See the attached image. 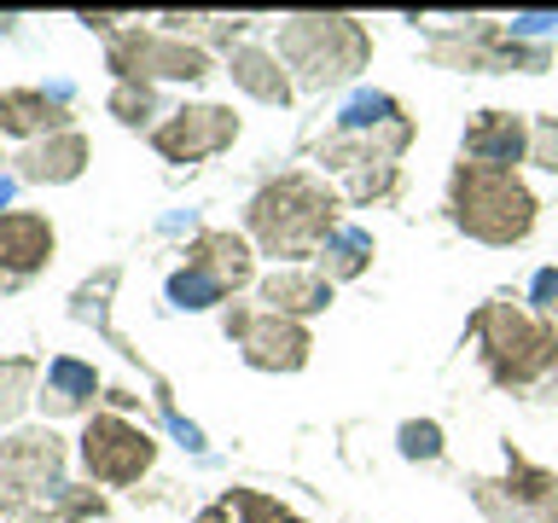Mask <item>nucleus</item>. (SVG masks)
<instances>
[{
    "mask_svg": "<svg viewBox=\"0 0 558 523\" xmlns=\"http://www.w3.org/2000/svg\"><path fill=\"white\" fill-rule=\"evenodd\" d=\"M117 82H204L209 76V52L186 35H163V29H117L111 47Z\"/></svg>",
    "mask_w": 558,
    "mask_h": 523,
    "instance_id": "6",
    "label": "nucleus"
},
{
    "mask_svg": "<svg viewBox=\"0 0 558 523\" xmlns=\"http://www.w3.org/2000/svg\"><path fill=\"white\" fill-rule=\"evenodd\" d=\"M186 262H192V268H204L209 279H221L227 296L256 279V256H251V244H244L239 233H227V227H209V233L192 239V244H186Z\"/></svg>",
    "mask_w": 558,
    "mask_h": 523,
    "instance_id": "18",
    "label": "nucleus"
},
{
    "mask_svg": "<svg viewBox=\"0 0 558 523\" xmlns=\"http://www.w3.org/2000/svg\"><path fill=\"white\" fill-rule=\"evenodd\" d=\"M401 453H408V460H442V430H436L430 418H408V425H401Z\"/></svg>",
    "mask_w": 558,
    "mask_h": 523,
    "instance_id": "28",
    "label": "nucleus"
},
{
    "mask_svg": "<svg viewBox=\"0 0 558 523\" xmlns=\"http://www.w3.org/2000/svg\"><path fill=\"white\" fill-rule=\"evenodd\" d=\"M471 338L483 349L488 378L506 390H530L558 373V326L518 303H483L471 314Z\"/></svg>",
    "mask_w": 558,
    "mask_h": 523,
    "instance_id": "3",
    "label": "nucleus"
},
{
    "mask_svg": "<svg viewBox=\"0 0 558 523\" xmlns=\"http://www.w3.org/2000/svg\"><path fill=\"white\" fill-rule=\"evenodd\" d=\"M460 151H465V163L518 169L523 157H530V117H518V111H477L465 122Z\"/></svg>",
    "mask_w": 558,
    "mask_h": 523,
    "instance_id": "14",
    "label": "nucleus"
},
{
    "mask_svg": "<svg viewBox=\"0 0 558 523\" xmlns=\"http://www.w3.org/2000/svg\"><path fill=\"white\" fill-rule=\"evenodd\" d=\"M530 163L558 174V117H535L530 122Z\"/></svg>",
    "mask_w": 558,
    "mask_h": 523,
    "instance_id": "29",
    "label": "nucleus"
},
{
    "mask_svg": "<svg viewBox=\"0 0 558 523\" xmlns=\"http://www.w3.org/2000/svg\"><path fill=\"white\" fill-rule=\"evenodd\" d=\"M262 308L268 314H286V320H308L331 303V279L320 268H274L268 279L256 285Z\"/></svg>",
    "mask_w": 558,
    "mask_h": 523,
    "instance_id": "16",
    "label": "nucleus"
},
{
    "mask_svg": "<svg viewBox=\"0 0 558 523\" xmlns=\"http://www.w3.org/2000/svg\"><path fill=\"white\" fill-rule=\"evenodd\" d=\"M94 396H99V373H94V366L59 355V361H47V378H41V396H35V401H41L47 418H64V413H87V408H94Z\"/></svg>",
    "mask_w": 558,
    "mask_h": 523,
    "instance_id": "19",
    "label": "nucleus"
},
{
    "mask_svg": "<svg viewBox=\"0 0 558 523\" xmlns=\"http://www.w3.org/2000/svg\"><path fill=\"white\" fill-rule=\"evenodd\" d=\"M157 460V442L140 425H129L122 413H99V418H87V430H82V465H87V477L94 483H140L151 471Z\"/></svg>",
    "mask_w": 558,
    "mask_h": 523,
    "instance_id": "10",
    "label": "nucleus"
},
{
    "mask_svg": "<svg viewBox=\"0 0 558 523\" xmlns=\"http://www.w3.org/2000/svg\"><path fill=\"white\" fill-rule=\"evenodd\" d=\"M52 262V221L29 216V209H7L0 216V291L24 285Z\"/></svg>",
    "mask_w": 558,
    "mask_h": 523,
    "instance_id": "13",
    "label": "nucleus"
},
{
    "mask_svg": "<svg viewBox=\"0 0 558 523\" xmlns=\"http://www.w3.org/2000/svg\"><path fill=\"white\" fill-rule=\"evenodd\" d=\"M547 320H553V326H558V308H553V314H547Z\"/></svg>",
    "mask_w": 558,
    "mask_h": 523,
    "instance_id": "32",
    "label": "nucleus"
},
{
    "mask_svg": "<svg viewBox=\"0 0 558 523\" xmlns=\"http://www.w3.org/2000/svg\"><path fill=\"white\" fill-rule=\"evenodd\" d=\"M477 488V506L495 523H558V471L547 465H530L523 453H506V477L500 483H488L477 477L471 483Z\"/></svg>",
    "mask_w": 558,
    "mask_h": 523,
    "instance_id": "9",
    "label": "nucleus"
},
{
    "mask_svg": "<svg viewBox=\"0 0 558 523\" xmlns=\"http://www.w3.org/2000/svg\"><path fill=\"white\" fill-rule=\"evenodd\" d=\"M111 117L129 122V129H146L157 117V87L151 82H117L111 87Z\"/></svg>",
    "mask_w": 558,
    "mask_h": 523,
    "instance_id": "26",
    "label": "nucleus"
},
{
    "mask_svg": "<svg viewBox=\"0 0 558 523\" xmlns=\"http://www.w3.org/2000/svg\"><path fill=\"white\" fill-rule=\"evenodd\" d=\"M244 227L268 256H320V244L338 233V192L320 174L291 169L274 174L268 186L244 204Z\"/></svg>",
    "mask_w": 558,
    "mask_h": 523,
    "instance_id": "1",
    "label": "nucleus"
},
{
    "mask_svg": "<svg viewBox=\"0 0 558 523\" xmlns=\"http://www.w3.org/2000/svg\"><path fill=\"white\" fill-rule=\"evenodd\" d=\"M169 303L174 308H216V303H227V285L186 262L181 273H169Z\"/></svg>",
    "mask_w": 558,
    "mask_h": 523,
    "instance_id": "24",
    "label": "nucleus"
},
{
    "mask_svg": "<svg viewBox=\"0 0 558 523\" xmlns=\"http://www.w3.org/2000/svg\"><path fill=\"white\" fill-rule=\"evenodd\" d=\"M198 523H303V518L268 495H256V488H227L221 500H209L198 512Z\"/></svg>",
    "mask_w": 558,
    "mask_h": 523,
    "instance_id": "21",
    "label": "nucleus"
},
{
    "mask_svg": "<svg viewBox=\"0 0 558 523\" xmlns=\"http://www.w3.org/2000/svg\"><path fill=\"white\" fill-rule=\"evenodd\" d=\"M29 401H35V361H24V355L0 361V425H12Z\"/></svg>",
    "mask_w": 558,
    "mask_h": 523,
    "instance_id": "23",
    "label": "nucleus"
},
{
    "mask_svg": "<svg viewBox=\"0 0 558 523\" xmlns=\"http://www.w3.org/2000/svg\"><path fill=\"white\" fill-rule=\"evenodd\" d=\"M87 157H94L87 139L76 129H64V134H47V139H35V146H24L12 163H17V181H29V186H64L87 169Z\"/></svg>",
    "mask_w": 558,
    "mask_h": 523,
    "instance_id": "15",
    "label": "nucleus"
},
{
    "mask_svg": "<svg viewBox=\"0 0 558 523\" xmlns=\"http://www.w3.org/2000/svg\"><path fill=\"white\" fill-rule=\"evenodd\" d=\"M373 59V35L361 17H286L279 24V64L296 70V82L326 94L349 82Z\"/></svg>",
    "mask_w": 558,
    "mask_h": 523,
    "instance_id": "4",
    "label": "nucleus"
},
{
    "mask_svg": "<svg viewBox=\"0 0 558 523\" xmlns=\"http://www.w3.org/2000/svg\"><path fill=\"white\" fill-rule=\"evenodd\" d=\"M413 139V117L390 94H355L338 111V129L320 139L326 169H361V163H396Z\"/></svg>",
    "mask_w": 558,
    "mask_h": 523,
    "instance_id": "5",
    "label": "nucleus"
},
{
    "mask_svg": "<svg viewBox=\"0 0 558 523\" xmlns=\"http://www.w3.org/2000/svg\"><path fill=\"white\" fill-rule=\"evenodd\" d=\"M64 94H47V87H12L0 94V134H17V139H47V134H64Z\"/></svg>",
    "mask_w": 558,
    "mask_h": 523,
    "instance_id": "17",
    "label": "nucleus"
},
{
    "mask_svg": "<svg viewBox=\"0 0 558 523\" xmlns=\"http://www.w3.org/2000/svg\"><path fill=\"white\" fill-rule=\"evenodd\" d=\"M396 186H401V169H396V163H361V169H349V174H343V192H349L355 204L396 198Z\"/></svg>",
    "mask_w": 558,
    "mask_h": 523,
    "instance_id": "25",
    "label": "nucleus"
},
{
    "mask_svg": "<svg viewBox=\"0 0 558 523\" xmlns=\"http://www.w3.org/2000/svg\"><path fill=\"white\" fill-rule=\"evenodd\" d=\"M52 518L59 523H87V518H105V495H94V488H59L52 495Z\"/></svg>",
    "mask_w": 558,
    "mask_h": 523,
    "instance_id": "27",
    "label": "nucleus"
},
{
    "mask_svg": "<svg viewBox=\"0 0 558 523\" xmlns=\"http://www.w3.org/2000/svg\"><path fill=\"white\" fill-rule=\"evenodd\" d=\"M17 523H59L52 512H29V518H17Z\"/></svg>",
    "mask_w": 558,
    "mask_h": 523,
    "instance_id": "30",
    "label": "nucleus"
},
{
    "mask_svg": "<svg viewBox=\"0 0 558 523\" xmlns=\"http://www.w3.org/2000/svg\"><path fill=\"white\" fill-rule=\"evenodd\" d=\"M314 262H320V273L331 285H338V279H355V273H366V262H373V233H366V227H338Z\"/></svg>",
    "mask_w": 558,
    "mask_h": 523,
    "instance_id": "22",
    "label": "nucleus"
},
{
    "mask_svg": "<svg viewBox=\"0 0 558 523\" xmlns=\"http://www.w3.org/2000/svg\"><path fill=\"white\" fill-rule=\"evenodd\" d=\"M227 338L239 343V355L256 366V373H303L308 366V326L303 320H286V314H268V308H244L233 303L221 314Z\"/></svg>",
    "mask_w": 558,
    "mask_h": 523,
    "instance_id": "7",
    "label": "nucleus"
},
{
    "mask_svg": "<svg viewBox=\"0 0 558 523\" xmlns=\"http://www.w3.org/2000/svg\"><path fill=\"white\" fill-rule=\"evenodd\" d=\"M227 76L262 105H291V76L279 70V52H268V47H239L227 59Z\"/></svg>",
    "mask_w": 558,
    "mask_h": 523,
    "instance_id": "20",
    "label": "nucleus"
},
{
    "mask_svg": "<svg viewBox=\"0 0 558 523\" xmlns=\"http://www.w3.org/2000/svg\"><path fill=\"white\" fill-rule=\"evenodd\" d=\"M430 59L448 64V70H547L553 52L518 41L506 24L471 17V24H460L453 35H436V41H430Z\"/></svg>",
    "mask_w": 558,
    "mask_h": 523,
    "instance_id": "8",
    "label": "nucleus"
},
{
    "mask_svg": "<svg viewBox=\"0 0 558 523\" xmlns=\"http://www.w3.org/2000/svg\"><path fill=\"white\" fill-rule=\"evenodd\" d=\"M239 139V117L233 105H181L169 122L151 129V146L169 157V163H204V157L227 151Z\"/></svg>",
    "mask_w": 558,
    "mask_h": 523,
    "instance_id": "11",
    "label": "nucleus"
},
{
    "mask_svg": "<svg viewBox=\"0 0 558 523\" xmlns=\"http://www.w3.org/2000/svg\"><path fill=\"white\" fill-rule=\"evenodd\" d=\"M547 390H553V396H558V373H553V378H547Z\"/></svg>",
    "mask_w": 558,
    "mask_h": 523,
    "instance_id": "31",
    "label": "nucleus"
},
{
    "mask_svg": "<svg viewBox=\"0 0 558 523\" xmlns=\"http://www.w3.org/2000/svg\"><path fill=\"white\" fill-rule=\"evenodd\" d=\"M535 192L518 181V169L488 163H453L448 174V216L465 239L477 244H523L535 233Z\"/></svg>",
    "mask_w": 558,
    "mask_h": 523,
    "instance_id": "2",
    "label": "nucleus"
},
{
    "mask_svg": "<svg viewBox=\"0 0 558 523\" xmlns=\"http://www.w3.org/2000/svg\"><path fill=\"white\" fill-rule=\"evenodd\" d=\"M64 442L52 430H12L0 442V471H12L24 488H35L41 500H52L64 488Z\"/></svg>",
    "mask_w": 558,
    "mask_h": 523,
    "instance_id": "12",
    "label": "nucleus"
}]
</instances>
